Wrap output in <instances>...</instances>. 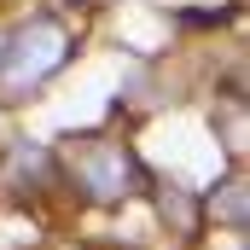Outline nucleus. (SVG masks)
<instances>
[{
	"label": "nucleus",
	"mask_w": 250,
	"mask_h": 250,
	"mask_svg": "<svg viewBox=\"0 0 250 250\" xmlns=\"http://www.w3.org/2000/svg\"><path fill=\"white\" fill-rule=\"evenodd\" d=\"M70 59V29L59 18H29L6 35L0 47V99H23L29 87H41L59 64Z\"/></svg>",
	"instance_id": "f257e3e1"
},
{
	"label": "nucleus",
	"mask_w": 250,
	"mask_h": 250,
	"mask_svg": "<svg viewBox=\"0 0 250 250\" xmlns=\"http://www.w3.org/2000/svg\"><path fill=\"white\" fill-rule=\"evenodd\" d=\"M76 181L87 187L93 204H123L134 192V181H140V163L128 157V146H117V140H93L76 157Z\"/></svg>",
	"instance_id": "f03ea898"
},
{
	"label": "nucleus",
	"mask_w": 250,
	"mask_h": 250,
	"mask_svg": "<svg viewBox=\"0 0 250 250\" xmlns=\"http://www.w3.org/2000/svg\"><path fill=\"white\" fill-rule=\"evenodd\" d=\"M157 204H163V215H175V227H181V233H192V227H198V209H192L181 192H163Z\"/></svg>",
	"instance_id": "7ed1b4c3"
}]
</instances>
